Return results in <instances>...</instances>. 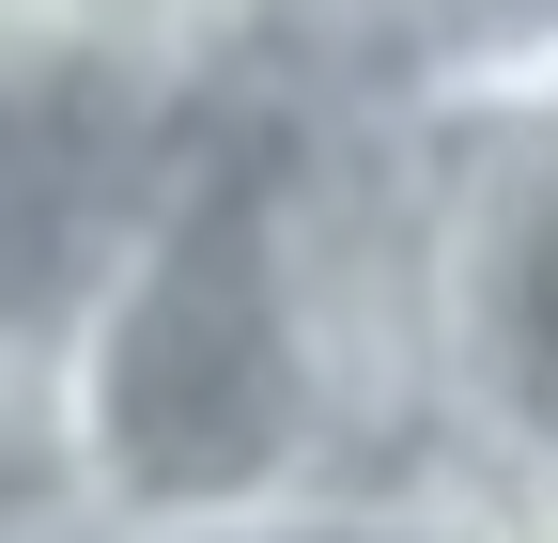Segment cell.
Wrapping results in <instances>:
<instances>
[{
	"mask_svg": "<svg viewBox=\"0 0 558 543\" xmlns=\"http://www.w3.org/2000/svg\"><path fill=\"white\" fill-rule=\"evenodd\" d=\"M295 79L279 62L248 94H202L171 156L140 171L109 264L78 280L62 342H78V435L124 543H218L341 482L326 358L295 311V249H279V156H295Z\"/></svg>",
	"mask_w": 558,
	"mask_h": 543,
	"instance_id": "1",
	"label": "cell"
},
{
	"mask_svg": "<svg viewBox=\"0 0 558 543\" xmlns=\"http://www.w3.org/2000/svg\"><path fill=\"white\" fill-rule=\"evenodd\" d=\"M435 109V94H418ZM450 124V326H465V482L558 497V79Z\"/></svg>",
	"mask_w": 558,
	"mask_h": 543,
	"instance_id": "2",
	"label": "cell"
},
{
	"mask_svg": "<svg viewBox=\"0 0 558 543\" xmlns=\"http://www.w3.org/2000/svg\"><path fill=\"white\" fill-rule=\"evenodd\" d=\"M62 62L140 109H202L295 62V0H62Z\"/></svg>",
	"mask_w": 558,
	"mask_h": 543,
	"instance_id": "3",
	"label": "cell"
},
{
	"mask_svg": "<svg viewBox=\"0 0 558 543\" xmlns=\"http://www.w3.org/2000/svg\"><path fill=\"white\" fill-rule=\"evenodd\" d=\"M0 543H124L94 435H78V342L62 311H0Z\"/></svg>",
	"mask_w": 558,
	"mask_h": 543,
	"instance_id": "4",
	"label": "cell"
},
{
	"mask_svg": "<svg viewBox=\"0 0 558 543\" xmlns=\"http://www.w3.org/2000/svg\"><path fill=\"white\" fill-rule=\"evenodd\" d=\"M218 543H481V497H295Z\"/></svg>",
	"mask_w": 558,
	"mask_h": 543,
	"instance_id": "5",
	"label": "cell"
},
{
	"mask_svg": "<svg viewBox=\"0 0 558 543\" xmlns=\"http://www.w3.org/2000/svg\"><path fill=\"white\" fill-rule=\"evenodd\" d=\"M403 32V0H295V62H326V79H373Z\"/></svg>",
	"mask_w": 558,
	"mask_h": 543,
	"instance_id": "6",
	"label": "cell"
},
{
	"mask_svg": "<svg viewBox=\"0 0 558 543\" xmlns=\"http://www.w3.org/2000/svg\"><path fill=\"white\" fill-rule=\"evenodd\" d=\"M32 62H62V0H0V79H32Z\"/></svg>",
	"mask_w": 558,
	"mask_h": 543,
	"instance_id": "7",
	"label": "cell"
},
{
	"mask_svg": "<svg viewBox=\"0 0 558 543\" xmlns=\"http://www.w3.org/2000/svg\"><path fill=\"white\" fill-rule=\"evenodd\" d=\"M481 543H558V497H481Z\"/></svg>",
	"mask_w": 558,
	"mask_h": 543,
	"instance_id": "8",
	"label": "cell"
}]
</instances>
